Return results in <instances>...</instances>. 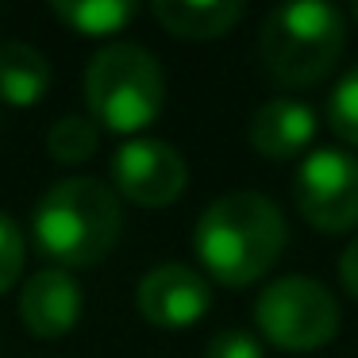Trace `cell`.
Here are the masks:
<instances>
[{
    "mask_svg": "<svg viewBox=\"0 0 358 358\" xmlns=\"http://www.w3.org/2000/svg\"><path fill=\"white\" fill-rule=\"evenodd\" d=\"M135 304H139L147 324L178 331V327H193L196 320L208 312L212 289L196 270H189V266H181V262H166V266H155V270L139 281Z\"/></svg>",
    "mask_w": 358,
    "mask_h": 358,
    "instance_id": "ba28073f",
    "label": "cell"
},
{
    "mask_svg": "<svg viewBox=\"0 0 358 358\" xmlns=\"http://www.w3.org/2000/svg\"><path fill=\"white\" fill-rule=\"evenodd\" d=\"M50 89V62L31 43H0V101L8 108H31Z\"/></svg>",
    "mask_w": 358,
    "mask_h": 358,
    "instance_id": "8fae6325",
    "label": "cell"
},
{
    "mask_svg": "<svg viewBox=\"0 0 358 358\" xmlns=\"http://www.w3.org/2000/svg\"><path fill=\"white\" fill-rule=\"evenodd\" d=\"M112 181L116 193L139 208H166L185 193L189 166L178 147L162 139H127L112 155Z\"/></svg>",
    "mask_w": 358,
    "mask_h": 358,
    "instance_id": "52a82bcc",
    "label": "cell"
},
{
    "mask_svg": "<svg viewBox=\"0 0 358 358\" xmlns=\"http://www.w3.org/2000/svg\"><path fill=\"white\" fill-rule=\"evenodd\" d=\"M155 20L178 39H220L243 16V4L235 0H158Z\"/></svg>",
    "mask_w": 358,
    "mask_h": 358,
    "instance_id": "7c38bea8",
    "label": "cell"
},
{
    "mask_svg": "<svg viewBox=\"0 0 358 358\" xmlns=\"http://www.w3.org/2000/svg\"><path fill=\"white\" fill-rule=\"evenodd\" d=\"M81 285L66 270H39L20 293V316L39 339H58L81 320Z\"/></svg>",
    "mask_w": 358,
    "mask_h": 358,
    "instance_id": "9c48e42d",
    "label": "cell"
},
{
    "mask_svg": "<svg viewBox=\"0 0 358 358\" xmlns=\"http://www.w3.org/2000/svg\"><path fill=\"white\" fill-rule=\"evenodd\" d=\"M327 124L343 143L358 147V66L327 96Z\"/></svg>",
    "mask_w": 358,
    "mask_h": 358,
    "instance_id": "9a60e30c",
    "label": "cell"
},
{
    "mask_svg": "<svg viewBox=\"0 0 358 358\" xmlns=\"http://www.w3.org/2000/svg\"><path fill=\"white\" fill-rule=\"evenodd\" d=\"M293 201L320 231L358 227V158L343 147H320L304 155L293 178Z\"/></svg>",
    "mask_w": 358,
    "mask_h": 358,
    "instance_id": "8992f818",
    "label": "cell"
},
{
    "mask_svg": "<svg viewBox=\"0 0 358 358\" xmlns=\"http://www.w3.org/2000/svg\"><path fill=\"white\" fill-rule=\"evenodd\" d=\"M85 101L93 124H104L116 135H135L155 124L166 104L162 66L139 43H112L89 62Z\"/></svg>",
    "mask_w": 358,
    "mask_h": 358,
    "instance_id": "277c9868",
    "label": "cell"
},
{
    "mask_svg": "<svg viewBox=\"0 0 358 358\" xmlns=\"http://www.w3.org/2000/svg\"><path fill=\"white\" fill-rule=\"evenodd\" d=\"M35 243L47 258L66 266H96L112 255L124 231L120 196L96 178L55 181L31 216Z\"/></svg>",
    "mask_w": 358,
    "mask_h": 358,
    "instance_id": "7a4b0ae2",
    "label": "cell"
},
{
    "mask_svg": "<svg viewBox=\"0 0 358 358\" xmlns=\"http://www.w3.org/2000/svg\"><path fill=\"white\" fill-rule=\"evenodd\" d=\"M55 16L70 24L78 35L104 39L131 24L135 4H127V0H55Z\"/></svg>",
    "mask_w": 358,
    "mask_h": 358,
    "instance_id": "4fadbf2b",
    "label": "cell"
},
{
    "mask_svg": "<svg viewBox=\"0 0 358 358\" xmlns=\"http://www.w3.org/2000/svg\"><path fill=\"white\" fill-rule=\"evenodd\" d=\"M339 273H343V285H347V293L358 301V239L350 243L347 250H343V262H339Z\"/></svg>",
    "mask_w": 358,
    "mask_h": 358,
    "instance_id": "ac0fdd59",
    "label": "cell"
},
{
    "mask_svg": "<svg viewBox=\"0 0 358 358\" xmlns=\"http://www.w3.org/2000/svg\"><path fill=\"white\" fill-rule=\"evenodd\" d=\"M101 147V131L89 116H62L50 124L47 131V150L55 162H66V166H81L96 155Z\"/></svg>",
    "mask_w": 358,
    "mask_h": 358,
    "instance_id": "5bb4252c",
    "label": "cell"
},
{
    "mask_svg": "<svg viewBox=\"0 0 358 358\" xmlns=\"http://www.w3.org/2000/svg\"><path fill=\"white\" fill-rule=\"evenodd\" d=\"M24 258H27V247H24L16 220H8L0 212V293H8L16 285V278L24 273Z\"/></svg>",
    "mask_w": 358,
    "mask_h": 358,
    "instance_id": "2e32d148",
    "label": "cell"
},
{
    "mask_svg": "<svg viewBox=\"0 0 358 358\" xmlns=\"http://www.w3.org/2000/svg\"><path fill=\"white\" fill-rule=\"evenodd\" d=\"M255 324L281 350H320L339 331V304L316 278H278L255 304Z\"/></svg>",
    "mask_w": 358,
    "mask_h": 358,
    "instance_id": "5b68a950",
    "label": "cell"
},
{
    "mask_svg": "<svg viewBox=\"0 0 358 358\" xmlns=\"http://www.w3.org/2000/svg\"><path fill=\"white\" fill-rule=\"evenodd\" d=\"M355 20H358V4H355Z\"/></svg>",
    "mask_w": 358,
    "mask_h": 358,
    "instance_id": "d6986e66",
    "label": "cell"
},
{
    "mask_svg": "<svg viewBox=\"0 0 358 358\" xmlns=\"http://www.w3.org/2000/svg\"><path fill=\"white\" fill-rule=\"evenodd\" d=\"M316 135V116L308 104L278 96L250 116V147L266 158H296Z\"/></svg>",
    "mask_w": 358,
    "mask_h": 358,
    "instance_id": "30bf717a",
    "label": "cell"
},
{
    "mask_svg": "<svg viewBox=\"0 0 358 358\" xmlns=\"http://www.w3.org/2000/svg\"><path fill=\"white\" fill-rule=\"evenodd\" d=\"M204 358H262V343H258L250 331L231 327V331H220L216 339L208 343Z\"/></svg>",
    "mask_w": 358,
    "mask_h": 358,
    "instance_id": "e0dca14e",
    "label": "cell"
},
{
    "mask_svg": "<svg viewBox=\"0 0 358 358\" xmlns=\"http://www.w3.org/2000/svg\"><path fill=\"white\" fill-rule=\"evenodd\" d=\"M347 43L343 16L320 0H293L266 16L258 50L270 78L281 85H316L335 70Z\"/></svg>",
    "mask_w": 358,
    "mask_h": 358,
    "instance_id": "3957f363",
    "label": "cell"
},
{
    "mask_svg": "<svg viewBox=\"0 0 358 358\" xmlns=\"http://www.w3.org/2000/svg\"><path fill=\"white\" fill-rule=\"evenodd\" d=\"M285 216L262 193H224L204 208L193 227V247L204 273L220 285H250L258 281L285 247Z\"/></svg>",
    "mask_w": 358,
    "mask_h": 358,
    "instance_id": "6da1fadb",
    "label": "cell"
}]
</instances>
